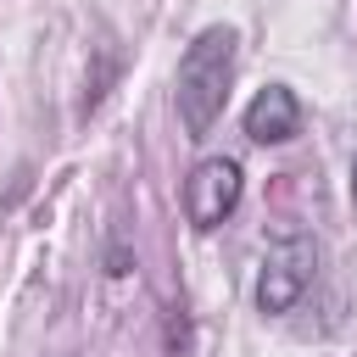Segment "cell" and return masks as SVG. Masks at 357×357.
<instances>
[{
    "instance_id": "1",
    "label": "cell",
    "mask_w": 357,
    "mask_h": 357,
    "mask_svg": "<svg viewBox=\"0 0 357 357\" xmlns=\"http://www.w3.org/2000/svg\"><path fill=\"white\" fill-rule=\"evenodd\" d=\"M234 28L212 22L190 39V50L178 56V78H173V106H178V123L190 139H206L212 123L223 117V100H229V84H234Z\"/></svg>"
},
{
    "instance_id": "2",
    "label": "cell",
    "mask_w": 357,
    "mask_h": 357,
    "mask_svg": "<svg viewBox=\"0 0 357 357\" xmlns=\"http://www.w3.org/2000/svg\"><path fill=\"white\" fill-rule=\"evenodd\" d=\"M318 279V240L307 229H279L262 251V273H257V307L268 318H284L301 307V296Z\"/></svg>"
},
{
    "instance_id": "3",
    "label": "cell",
    "mask_w": 357,
    "mask_h": 357,
    "mask_svg": "<svg viewBox=\"0 0 357 357\" xmlns=\"http://www.w3.org/2000/svg\"><path fill=\"white\" fill-rule=\"evenodd\" d=\"M240 195H245L240 162H234V156H201V162L190 167V178H184V218L206 234V229H218V223L234 218Z\"/></svg>"
},
{
    "instance_id": "4",
    "label": "cell",
    "mask_w": 357,
    "mask_h": 357,
    "mask_svg": "<svg viewBox=\"0 0 357 357\" xmlns=\"http://www.w3.org/2000/svg\"><path fill=\"white\" fill-rule=\"evenodd\" d=\"M296 134H301V100H296V89H290V84L257 89L251 106H245V139H257V145H284V139H296Z\"/></svg>"
},
{
    "instance_id": "5",
    "label": "cell",
    "mask_w": 357,
    "mask_h": 357,
    "mask_svg": "<svg viewBox=\"0 0 357 357\" xmlns=\"http://www.w3.org/2000/svg\"><path fill=\"white\" fill-rule=\"evenodd\" d=\"M351 195H357V162H351Z\"/></svg>"
}]
</instances>
